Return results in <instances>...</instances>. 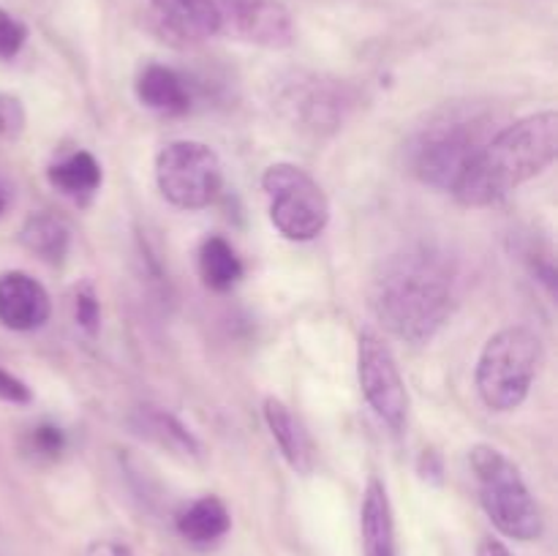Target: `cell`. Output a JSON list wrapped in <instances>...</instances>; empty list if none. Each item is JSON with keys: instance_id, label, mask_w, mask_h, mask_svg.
Returning a JSON list of instances; mask_svg holds the SVG:
<instances>
[{"instance_id": "obj_1", "label": "cell", "mask_w": 558, "mask_h": 556, "mask_svg": "<svg viewBox=\"0 0 558 556\" xmlns=\"http://www.w3.org/2000/svg\"><path fill=\"white\" fill-rule=\"evenodd\" d=\"M371 305L392 336L428 343L456 309V273L434 249H407L381 265Z\"/></svg>"}, {"instance_id": "obj_2", "label": "cell", "mask_w": 558, "mask_h": 556, "mask_svg": "<svg viewBox=\"0 0 558 556\" xmlns=\"http://www.w3.org/2000/svg\"><path fill=\"white\" fill-rule=\"evenodd\" d=\"M556 153L558 114L554 109L529 114L485 142L452 194L466 207H488L545 172Z\"/></svg>"}, {"instance_id": "obj_3", "label": "cell", "mask_w": 558, "mask_h": 556, "mask_svg": "<svg viewBox=\"0 0 558 556\" xmlns=\"http://www.w3.org/2000/svg\"><path fill=\"white\" fill-rule=\"evenodd\" d=\"M469 463L477 478L480 505L488 512L494 527L512 540H537L543 534V510L529 491L521 469L501 450L477 445L469 452Z\"/></svg>"}, {"instance_id": "obj_4", "label": "cell", "mask_w": 558, "mask_h": 556, "mask_svg": "<svg viewBox=\"0 0 558 556\" xmlns=\"http://www.w3.org/2000/svg\"><path fill=\"white\" fill-rule=\"evenodd\" d=\"M543 363V341L529 327H505L485 343L477 363V392L494 412H512L526 401Z\"/></svg>"}, {"instance_id": "obj_5", "label": "cell", "mask_w": 558, "mask_h": 556, "mask_svg": "<svg viewBox=\"0 0 558 556\" xmlns=\"http://www.w3.org/2000/svg\"><path fill=\"white\" fill-rule=\"evenodd\" d=\"M488 120L456 109L425 125L412 147V172L423 183L452 191L488 142Z\"/></svg>"}, {"instance_id": "obj_6", "label": "cell", "mask_w": 558, "mask_h": 556, "mask_svg": "<svg viewBox=\"0 0 558 556\" xmlns=\"http://www.w3.org/2000/svg\"><path fill=\"white\" fill-rule=\"evenodd\" d=\"M262 189L270 200V221L289 240H314L330 221V202L322 185L294 164H272L262 174Z\"/></svg>"}, {"instance_id": "obj_7", "label": "cell", "mask_w": 558, "mask_h": 556, "mask_svg": "<svg viewBox=\"0 0 558 556\" xmlns=\"http://www.w3.org/2000/svg\"><path fill=\"white\" fill-rule=\"evenodd\" d=\"M156 180L161 194L183 210H202L223 185V167L205 142L180 140L163 147L156 158Z\"/></svg>"}, {"instance_id": "obj_8", "label": "cell", "mask_w": 558, "mask_h": 556, "mask_svg": "<svg viewBox=\"0 0 558 556\" xmlns=\"http://www.w3.org/2000/svg\"><path fill=\"white\" fill-rule=\"evenodd\" d=\"M357 379L365 401L371 403L381 423L401 431L409 412V392L392 349L374 330L360 333L357 341Z\"/></svg>"}, {"instance_id": "obj_9", "label": "cell", "mask_w": 558, "mask_h": 556, "mask_svg": "<svg viewBox=\"0 0 558 556\" xmlns=\"http://www.w3.org/2000/svg\"><path fill=\"white\" fill-rule=\"evenodd\" d=\"M216 3L221 11V31L270 49L292 44L294 22L281 0H216Z\"/></svg>"}, {"instance_id": "obj_10", "label": "cell", "mask_w": 558, "mask_h": 556, "mask_svg": "<svg viewBox=\"0 0 558 556\" xmlns=\"http://www.w3.org/2000/svg\"><path fill=\"white\" fill-rule=\"evenodd\" d=\"M52 314V303L33 276L11 270L0 276V325L9 330H36Z\"/></svg>"}, {"instance_id": "obj_11", "label": "cell", "mask_w": 558, "mask_h": 556, "mask_svg": "<svg viewBox=\"0 0 558 556\" xmlns=\"http://www.w3.org/2000/svg\"><path fill=\"white\" fill-rule=\"evenodd\" d=\"M158 22L183 41H205L221 33V11L216 0H150Z\"/></svg>"}, {"instance_id": "obj_12", "label": "cell", "mask_w": 558, "mask_h": 556, "mask_svg": "<svg viewBox=\"0 0 558 556\" xmlns=\"http://www.w3.org/2000/svg\"><path fill=\"white\" fill-rule=\"evenodd\" d=\"M265 423L276 439L278 450L298 474H311L316 467V447L305 425L292 414V409L278 398L265 401Z\"/></svg>"}, {"instance_id": "obj_13", "label": "cell", "mask_w": 558, "mask_h": 556, "mask_svg": "<svg viewBox=\"0 0 558 556\" xmlns=\"http://www.w3.org/2000/svg\"><path fill=\"white\" fill-rule=\"evenodd\" d=\"M360 534H363V556H398L396 518L381 480L371 478L360 507Z\"/></svg>"}, {"instance_id": "obj_14", "label": "cell", "mask_w": 558, "mask_h": 556, "mask_svg": "<svg viewBox=\"0 0 558 556\" xmlns=\"http://www.w3.org/2000/svg\"><path fill=\"white\" fill-rule=\"evenodd\" d=\"M136 96L147 109H156L163 114H180L189 109L191 96L183 76L167 65H147L136 80Z\"/></svg>"}, {"instance_id": "obj_15", "label": "cell", "mask_w": 558, "mask_h": 556, "mask_svg": "<svg viewBox=\"0 0 558 556\" xmlns=\"http://www.w3.org/2000/svg\"><path fill=\"white\" fill-rule=\"evenodd\" d=\"M232 529V516L218 496H199L178 516V532L194 545H213Z\"/></svg>"}, {"instance_id": "obj_16", "label": "cell", "mask_w": 558, "mask_h": 556, "mask_svg": "<svg viewBox=\"0 0 558 556\" xmlns=\"http://www.w3.org/2000/svg\"><path fill=\"white\" fill-rule=\"evenodd\" d=\"M49 183H52L60 194L71 196V200L76 202H85L90 200L98 191V185H101V167H98V161L90 153L76 150L49 169Z\"/></svg>"}, {"instance_id": "obj_17", "label": "cell", "mask_w": 558, "mask_h": 556, "mask_svg": "<svg viewBox=\"0 0 558 556\" xmlns=\"http://www.w3.org/2000/svg\"><path fill=\"white\" fill-rule=\"evenodd\" d=\"M140 431L145 436H150L153 442H158L167 450L178 452V456L185 458H199L202 456V445L196 442V436L180 423L174 414L163 412V409H153L145 407L140 412Z\"/></svg>"}, {"instance_id": "obj_18", "label": "cell", "mask_w": 558, "mask_h": 556, "mask_svg": "<svg viewBox=\"0 0 558 556\" xmlns=\"http://www.w3.org/2000/svg\"><path fill=\"white\" fill-rule=\"evenodd\" d=\"M20 240L27 251L47 262H60L69 251V227L49 213H33L20 229Z\"/></svg>"}, {"instance_id": "obj_19", "label": "cell", "mask_w": 558, "mask_h": 556, "mask_svg": "<svg viewBox=\"0 0 558 556\" xmlns=\"http://www.w3.org/2000/svg\"><path fill=\"white\" fill-rule=\"evenodd\" d=\"M199 276L216 292H227L243 278V262L223 238H207L199 249Z\"/></svg>"}, {"instance_id": "obj_20", "label": "cell", "mask_w": 558, "mask_h": 556, "mask_svg": "<svg viewBox=\"0 0 558 556\" xmlns=\"http://www.w3.org/2000/svg\"><path fill=\"white\" fill-rule=\"evenodd\" d=\"M25 38L27 27L9 11L0 9V60H11L14 55H20V49L25 47Z\"/></svg>"}, {"instance_id": "obj_21", "label": "cell", "mask_w": 558, "mask_h": 556, "mask_svg": "<svg viewBox=\"0 0 558 556\" xmlns=\"http://www.w3.org/2000/svg\"><path fill=\"white\" fill-rule=\"evenodd\" d=\"M74 314H76V322H80L87 333L98 330V314H101V311H98V300H96V292H93L90 283H82V287H76Z\"/></svg>"}, {"instance_id": "obj_22", "label": "cell", "mask_w": 558, "mask_h": 556, "mask_svg": "<svg viewBox=\"0 0 558 556\" xmlns=\"http://www.w3.org/2000/svg\"><path fill=\"white\" fill-rule=\"evenodd\" d=\"M31 442H33V450H36L38 456H49V458L60 456L65 447L63 431L54 428V425H38V428H33Z\"/></svg>"}, {"instance_id": "obj_23", "label": "cell", "mask_w": 558, "mask_h": 556, "mask_svg": "<svg viewBox=\"0 0 558 556\" xmlns=\"http://www.w3.org/2000/svg\"><path fill=\"white\" fill-rule=\"evenodd\" d=\"M31 390L22 379H16L14 374L0 365V401H9V403H31Z\"/></svg>"}, {"instance_id": "obj_24", "label": "cell", "mask_w": 558, "mask_h": 556, "mask_svg": "<svg viewBox=\"0 0 558 556\" xmlns=\"http://www.w3.org/2000/svg\"><path fill=\"white\" fill-rule=\"evenodd\" d=\"M420 474H423V480H434V483H439V480H441L439 452L425 450L423 456H420Z\"/></svg>"}, {"instance_id": "obj_25", "label": "cell", "mask_w": 558, "mask_h": 556, "mask_svg": "<svg viewBox=\"0 0 558 556\" xmlns=\"http://www.w3.org/2000/svg\"><path fill=\"white\" fill-rule=\"evenodd\" d=\"M477 556H512V554H510V548H507V545L501 543V540L485 537L483 543H480Z\"/></svg>"}, {"instance_id": "obj_26", "label": "cell", "mask_w": 558, "mask_h": 556, "mask_svg": "<svg viewBox=\"0 0 558 556\" xmlns=\"http://www.w3.org/2000/svg\"><path fill=\"white\" fill-rule=\"evenodd\" d=\"M5 129H9V114H5V107L0 104V134H3Z\"/></svg>"}, {"instance_id": "obj_27", "label": "cell", "mask_w": 558, "mask_h": 556, "mask_svg": "<svg viewBox=\"0 0 558 556\" xmlns=\"http://www.w3.org/2000/svg\"><path fill=\"white\" fill-rule=\"evenodd\" d=\"M5 207H9V194H5V189L0 185V216L5 213Z\"/></svg>"}]
</instances>
